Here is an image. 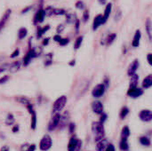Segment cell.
<instances>
[{"instance_id": "obj_28", "label": "cell", "mask_w": 152, "mask_h": 151, "mask_svg": "<svg viewBox=\"0 0 152 151\" xmlns=\"http://www.w3.org/2000/svg\"><path fill=\"white\" fill-rule=\"evenodd\" d=\"M28 34V30L26 28H20L19 29V32H18V37L19 39H23Z\"/></svg>"}, {"instance_id": "obj_3", "label": "cell", "mask_w": 152, "mask_h": 151, "mask_svg": "<svg viewBox=\"0 0 152 151\" xmlns=\"http://www.w3.org/2000/svg\"><path fill=\"white\" fill-rule=\"evenodd\" d=\"M52 145H53V141H52L51 136L48 134H45L40 141L39 149L42 151H47L51 149Z\"/></svg>"}, {"instance_id": "obj_43", "label": "cell", "mask_w": 152, "mask_h": 151, "mask_svg": "<svg viewBox=\"0 0 152 151\" xmlns=\"http://www.w3.org/2000/svg\"><path fill=\"white\" fill-rule=\"evenodd\" d=\"M102 116H101V118H100V123L101 124H103L104 122H105V120L107 119V115L106 114H104V113H102V114H101Z\"/></svg>"}, {"instance_id": "obj_27", "label": "cell", "mask_w": 152, "mask_h": 151, "mask_svg": "<svg viewBox=\"0 0 152 151\" xmlns=\"http://www.w3.org/2000/svg\"><path fill=\"white\" fill-rule=\"evenodd\" d=\"M140 143L142 146L149 147V146H151V140L148 137H146V136H142V137L140 138Z\"/></svg>"}, {"instance_id": "obj_24", "label": "cell", "mask_w": 152, "mask_h": 151, "mask_svg": "<svg viewBox=\"0 0 152 151\" xmlns=\"http://www.w3.org/2000/svg\"><path fill=\"white\" fill-rule=\"evenodd\" d=\"M16 100H17L18 102H20V103H21V104H23V105H25V106H28V104L31 103V102H30V100H29L28 98L23 97V96L18 97V98H16Z\"/></svg>"}, {"instance_id": "obj_44", "label": "cell", "mask_w": 152, "mask_h": 151, "mask_svg": "<svg viewBox=\"0 0 152 151\" xmlns=\"http://www.w3.org/2000/svg\"><path fill=\"white\" fill-rule=\"evenodd\" d=\"M75 127H76L75 124H73V123H70V124H69V133H74V132H75Z\"/></svg>"}, {"instance_id": "obj_19", "label": "cell", "mask_w": 152, "mask_h": 151, "mask_svg": "<svg viewBox=\"0 0 152 151\" xmlns=\"http://www.w3.org/2000/svg\"><path fill=\"white\" fill-rule=\"evenodd\" d=\"M111 9H112V4L110 3V4H108L106 5L104 14L102 15V17H103V22H104V23L107 21V20H108V18H109V16H110V14Z\"/></svg>"}, {"instance_id": "obj_57", "label": "cell", "mask_w": 152, "mask_h": 151, "mask_svg": "<svg viewBox=\"0 0 152 151\" xmlns=\"http://www.w3.org/2000/svg\"><path fill=\"white\" fill-rule=\"evenodd\" d=\"M99 2L101 4H104V3H106V0H99Z\"/></svg>"}, {"instance_id": "obj_22", "label": "cell", "mask_w": 152, "mask_h": 151, "mask_svg": "<svg viewBox=\"0 0 152 151\" xmlns=\"http://www.w3.org/2000/svg\"><path fill=\"white\" fill-rule=\"evenodd\" d=\"M130 136V129L128 126H124L121 132V138L122 139H128V137Z\"/></svg>"}, {"instance_id": "obj_31", "label": "cell", "mask_w": 152, "mask_h": 151, "mask_svg": "<svg viewBox=\"0 0 152 151\" xmlns=\"http://www.w3.org/2000/svg\"><path fill=\"white\" fill-rule=\"evenodd\" d=\"M116 37H117V34H115V33L110 34V35L107 37V39H106V44H107L108 45L111 44L114 42V40L116 39Z\"/></svg>"}, {"instance_id": "obj_30", "label": "cell", "mask_w": 152, "mask_h": 151, "mask_svg": "<svg viewBox=\"0 0 152 151\" xmlns=\"http://www.w3.org/2000/svg\"><path fill=\"white\" fill-rule=\"evenodd\" d=\"M67 115H68V112H65V113L63 114L62 117L61 116V119H60V122H59V125H61V127H64V126H65L66 121L68 120Z\"/></svg>"}, {"instance_id": "obj_48", "label": "cell", "mask_w": 152, "mask_h": 151, "mask_svg": "<svg viewBox=\"0 0 152 151\" xmlns=\"http://www.w3.org/2000/svg\"><path fill=\"white\" fill-rule=\"evenodd\" d=\"M19 53H20V51H19V49H16L12 53V55H11V57L12 58H14V57H17L18 55H19Z\"/></svg>"}, {"instance_id": "obj_14", "label": "cell", "mask_w": 152, "mask_h": 151, "mask_svg": "<svg viewBox=\"0 0 152 151\" xmlns=\"http://www.w3.org/2000/svg\"><path fill=\"white\" fill-rule=\"evenodd\" d=\"M109 142L106 139H102L99 142H97L96 144V150L97 151H105V150L107 149L108 145H109Z\"/></svg>"}, {"instance_id": "obj_52", "label": "cell", "mask_w": 152, "mask_h": 151, "mask_svg": "<svg viewBox=\"0 0 152 151\" xmlns=\"http://www.w3.org/2000/svg\"><path fill=\"white\" fill-rule=\"evenodd\" d=\"M0 151H9V147L8 146H3Z\"/></svg>"}, {"instance_id": "obj_17", "label": "cell", "mask_w": 152, "mask_h": 151, "mask_svg": "<svg viewBox=\"0 0 152 151\" xmlns=\"http://www.w3.org/2000/svg\"><path fill=\"white\" fill-rule=\"evenodd\" d=\"M20 61H14L13 63L9 65L8 70L11 73H15V72H17L20 69Z\"/></svg>"}, {"instance_id": "obj_36", "label": "cell", "mask_w": 152, "mask_h": 151, "mask_svg": "<svg viewBox=\"0 0 152 151\" xmlns=\"http://www.w3.org/2000/svg\"><path fill=\"white\" fill-rule=\"evenodd\" d=\"M89 11L88 10H85L84 12H83V19H84V21H87L89 20Z\"/></svg>"}, {"instance_id": "obj_5", "label": "cell", "mask_w": 152, "mask_h": 151, "mask_svg": "<svg viewBox=\"0 0 152 151\" xmlns=\"http://www.w3.org/2000/svg\"><path fill=\"white\" fill-rule=\"evenodd\" d=\"M105 90H106V87L104 86L103 84H99L97 85L92 91V95L95 98H100L102 97L104 93H105Z\"/></svg>"}, {"instance_id": "obj_21", "label": "cell", "mask_w": 152, "mask_h": 151, "mask_svg": "<svg viewBox=\"0 0 152 151\" xmlns=\"http://www.w3.org/2000/svg\"><path fill=\"white\" fill-rule=\"evenodd\" d=\"M119 148H120L121 150L128 151V150H129V145H128V142H127V140L126 139H121V142L119 143Z\"/></svg>"}, {"instance_id": "obj_38", "label": "cell", "mask_w": 152, "mask_h": 151, "mask_svg": "<svg viewBox=\"0 0 152 151\" xmlns=\"http://www.w3.org/2000/svg\"><path fill=\"white\" fill-rule=\"evenodd\" d=\"M76 7L77 8V9H84V7H85V4H84V3L82 2V1H77V3H76Z\"/></svg>"}, {"instance_id": "obj_29", "label": "cell", "mask_w": 152, "mask_h": 151, "mask_svg": "<svg viewBox=\"0 0 152 151\" xmlns=\"http://www.w3.org/2000/svg\"><path fill=\"white\" fill-rule=\"evenodd\" d=\"M14 122H15V119H14L13 115L12 114H8V116H7V117L5 119V125H12L14 124Z\"/></svg>"}, {"instance_id": "obj_55", "label": "cell", "mask_w": 152, "mask_h": 151, "mask_svg": "<svg viewBox=\"0 0 152 151\" xmlns=\"http://www.w3.org/2000/svg\"><path fill=\"white\" fill-rule=\"evenodd\" d=\"M48 42H49V38H46V39L44 40L43 44H44V45H46V44H48Z\"/></svg>"}, {"instance_id": "obj_18", "label": "cell", "mask_w": 152, "mask_h": 151, "mask_svg": "<svg viewBox=\"0 0 152 151\" xmlns=\"http://www.w3.org/2000/svg\"><path fill=\"white\" fill-rule=\"evenodd\" d=\"M152 85V75H149L147 76L143 82H142V87L145 88V89H149L151 86Z\"/></svg>"}, {"instance_id": "obj_20", "label": "cell", "mask_w": 152, "mask_h": 151, "mask_svg": "<svg viewBox=\"0 0 152 151\" xmlns=\"http://www.w3.org/2000/svg\"><path fill=\"white\" fill-rule=\"evenodd\" d=\"M139 82V76L137 74H134V76L131 77V81H130V87L129 88H135L138 85Z\"/></svg>"}, {"instance_id": "obj_41", "label": "cell", "mask_w": 152, "mask_h": 151, "mask_svg": "<svg viewBox=\"0 0 152 151\" xmlns=\"http://www.w3.org/2000/svg\"><path fill=\"white\" fill-rule=\"evenodd\" d=\"M9 65L10 64H3L2 66H0V74L4 71H5L8 68H9Z\"/></svg>"}, {"instance_id": "obj_13", "label": "cell", "mask_w": 152, "mask_h": 151, "mask_svg": "<svg viewBox=\"0 0 152 151\" xmlns=\"http://www.w3.org/2000/svg\"><path fill=\"white\" fill-rule=\"evenodd\" d=\"M45 17V10L43 9H40L37 12V13L35 14V17H34V23L37 24V23H40V22H43L44 21V19Z\"/></svg>"}, {"instance_id": "obj_26", "label": "cell", "mask_w": 152, "mask_h": 151, "mask_svg": "<svg viewBox=\"0 0 152 151\" xmlns=\"http://www.w3.org/2000/svg\"><path fill=\"white\" fill-rule=\"evenodd\" d=\"M145 27H146V30H147V33H148V36H149V38L150 40L151 39V19L149 18L146 21V24H145Z\"/></svg>"}, {"instance_id": "obj_23", "label": "cell", "mask_w": 152, "mask_h": 151, "mask_svg": "<svg viewBox=\"0 0 152 151\" xmlns=\"http://www.w3.org/2000/svg\"><path fill=\"white\" fill-rule=\"evenodd\" d=\"M50 28V26L49 25H46L45 27H44V28H38V29H37V38H40L48 29Z\"/></svg>"}, {"instance_id": "obj_10", "label": "cell", "mask_w": 152, "mask_h": 151, "mask_svg": "<svg viewBox=\"0 0 152 151\" xmlns=\"http://www.w3.org/2000/svg\"><path fill=\"white\" fill-rule=\"evenodd\" d=\"M92 109L94 113L101 115L103 113V105L100 101H95L92 103Z\"/></svg>"}, {"instance_id": "obj_15", "label": "cell", "mask_w": 152, "mask_h": 151, "mask_svg": "<svg viewBox=\"0 0 152 151\" xmlns=\"http://www.w3.org/2000/svg\"><path fill=\"white\" fill-rule=\"evenodd\" d=\"M103 17L102 14H98L94 20V23H93V29L94 30H96L102 24H103Z\"/></svg>"}, {"instance_id": "obj_33", "label": "cell", "mask_w": 152, "mask_h": 151, "mask_svg": "<svg viewBox=\"0 0 152 151\" xmlns=\"http://www.w3.org/2000/svg\"><path fill=\"white\" fill-rule=\"evenodd\" d=\"M128 113H129V109H128V108H126V107H124V108H122V109H121V111H120V118L121 119H124V118H126V116L128 115Z\"/></svg>"}, {"instance_id": "obj_12", "label": "cell", "mask_w": 152, "mask_h": 151, "mask_svg": "<svg viewBox=\"0 0 152 151\" xmlns=\"http://www.w3.org/2000/svg\"><path fill=\"white\" fill-rule=\"evenodd\" d=\"M139 64H140L139 61H138L137 59L134 60V61L130 64V66H129V68H128L127 75L130 76V77H132V76H134V74H136V70H137V69L139 68Z\"/></svg>"}, {"instance_id": "obj_42", "label": "cell", "mask_w": 152, "mask_h": 151, "mask_svg": "<svg viewBox=\"0 0 152 151\" xmlns=\"http://www.w3.org/2000/svg\"><path fill=\"white\" fill-rule=\"evenodd\" d=\"M121 11L118 9V12H116V14H115V17H114V19H115V20H119V19L121 18Z\"/></svg>"}, {"instance_id": "obj_9", "label": "cell", "mask_w": 152, "mask_h": 151, "mask_svg": "<svg viewBox=\"0 0 152 151\" xmlns=\"http://www.w3.org/2000/svg\"><path fill=\"white\" fill-rule=\"evenodd\" d=\"M143 93L142 89L135 87V88H129L128 92H127V95L132 97V98H138L140 96H142Z\"/></svg>"}, {"instance_id": "obj_46", "label": "cell", "mask_w": 152, "mask_h": 151, "mask_svg": "<svg viewBox=\"0 0 152 151\" xmlns=\"http://www.w3.org/2000/svg\"><path fill=\"white\" fill-rule=\"evenodd\" d=\"M28 148H29V144H28V143H25L24 145H22V146H21V149H20V150L21 151H28Z\"/></svg>"}, {"instance_id": "obj_54", "label": "cell", "mask_w": 152, "mask_h": 151, "mask_svg": "<svg viewBox=\"0 0 152 151\" xmlns=\"http://www.w3.org/2000/svg\"><path fill=\"white\" fill-rule=\"evenodd\" d=\"M78 28H79V20H76V29L78 30Z\"/></svg>"}, {"instance_id": "obj_2", "label": "cell", "mask_w": 152, "mask_h": 151, "mask_svg": "<svg viewBox=\"0 0 152 151\" xmlns=\"http://www.w3.org/2000/svg\"><path fill=\"white\" fill-rule=\"evenodd\" d=\"M67 97L62 95L61 97H59L53 103V113H59L61 110L63 109V108L65 107V105L67 104Z\"/></svg>"}, {"instance_id": "obj_25", "label": "cell", "mask_w": 152, "mask_h": 151, "mask_svg": "<svg viewBox=\"0 0 152 151\" xmlns=\"http://www.w3.org/2000/svg\"><path fill=\"white\" fill-rule=\"evenodd\" d=\"M31 115V122H30V127L32 130H35L37 127V115L36 112L34 111L33 113L30 114Z\"/></svg>"}, {"instance_id": "obj_37", "label": "cell", "mask_w": 152, "mask_h": 151, "mask_svg": "<svg viewBox=\"0 0 152 151\" xmlns=\"http://www.w3.org/2000/svg\"><path fill=\"white\" fill-rule=\"evenodd\" d=\"M69 38H61V39L59 41V44H60L61 45L64 46V45L68 44V43H69Z\"/></svg>"}, {"instance_id": "obj_39", "label": "cell", "mask_w": 152, "mask_h": 151, "mask_svg": "<svg viewBox=\"0 0 152 151\" xmlns=\"http://www.w3.org/2000/svg\"><path fill=\"white\" fill-rule=\"evenodd\" d=\"M53 13L54 14H65L66 12L64 10H62V9H54Z\"/></svg>"}, {"instance_id": "obj_35", "label": "cell", "mask_w": 152, "mask_h": 151, "mask_svg": "<svg viewBox=\"0 0 152 151\" xmlns=\"http://www.w3.org/2000/svg\"><path fill=\"white\" fill-rule=\"evenodd\" d=\"M53 7H47L45 10V15H48V16H50V15H52L53 13Z\"/></svg>"}, {"instance_id": "obj_45", "label": "cell", "mask_w": 152, "mask_h": 151, "mask_svg": "<svg viewBox=\"0 0 152 151\" xmlns=\"http://www.w3.org/2000/svg\"><path fill=\"white\" fill-rule=\"evenodd\" d=\"M105 151H116V150H115V147L113 144H109Z\"/></svg>"}, {"instance_id": "obj_16", "label": "cell", "mask_w": 152, "mask_h": 151, "mask_svg": "<svg viewBox=\"0 0 152 151\" xmlns=\"http://www.w3.org/2000/svg\"><path fill=\"white\" fill-rule=\"evenodd\" d=\"M141 37H142V33H141V30L140 29H137L135 34H134V39H133V42H132V45L134 47H138L140 45V41H141Z\"/></svg>"}, {"instance_id": "obj_4", "label": "cell", "mask_w": 152, "mask_h": 151, "mask_svg": "<svg viewBox=\"0 0 152 151\" xmlns=\"http://www.w3.org/2000/svg\"><path fill=\"white\" fill-rule=\"evenodd\" d=\"M82 147V142L76 138L75 136L71 137L69 144H68V151H79Z\"/></svg>"}, {"instance_id": "obj_34", "label": "cell", "mask_w": 152, "mask_h": 151, "mask_svg": "<svg viewBox=\"0 0 152 151\" xmlns=\"http://www.w3.org/2000/svg\"><path fill=\"white\" fill-rule=\"evenodd\" d=\"M66 18H67V22L68 23H72V22H74V15L73 14H71V13H67V15H66Z\"/></svg>"}, {"instance_id": "obj_50", "label": "cell", "mask_w": 152, "mask_h": 151, "mask_svg": "<svg viewBox=\"0 0 152 151\" xmlns=\"http://www.w3.org/2000/svg\"><path fill=\"white\" fill-rule=\"evenodd\" d=\"M53 39H54V41H56V42H59V41L61 39V36H60V35H56V36H54Z\"/></svg>"}, {"instance_id": "obj_47", "label": "cell", "mask_w": 152, "mask_h": 151, "mask_svg": "<svg viewBox=\"0 0 152 151\" xmlns=\"http://www.w3.org/2000/svg\"><path fill=\"white\" fill-rule=\"evenodd\" d=\"M64 29V26L63 25H59L58 28H57V33L58 35H60V33H61Z\"/></svg>"}, {"instance_id": "obj_49", "label": "cell", "mask_w": 152, "mask_h": 151, "mask_svg": "<svg viewBox=\"0 0 152 151\" xmlns=\"http://www.w3.org/2000/svg\"><path fill=\"white\" fill-rule=\"evenodd\" d=\"M147 60H148V62L150 65H152V54L151 53H149L147 55Z\"/></svg>"}, {"instance_id": "obj_7", "label": "cell", "mask_w": 152, "mask_h": 151, "mask_svg": "<svg viewBox=\"0 0 152 151\" xmlns=\"http://www.w3.org/2000/svg\"><path fill=\"white\" fill-rule=\"evenodd\" d=\"M38 54H39V53L37 52L36 49H31V50H29V52L27 53V55H26V56L24 57V59H23V65H24V66H28V63L31 61V60H32L33 58L37 57Z\"/></svg>"}, {"instance_id": "obj_1", "label": "cell", "mask_w": 152, "mask_h": 151, "mask_svg": "<svg viewBox=\"0 0 152 151\" xmlns=\"http://www.w3.org/2000/svg\"><path fill=\"white\" fill-rule=\"evenodd\" d=\"M92 131L94 135V141L97 142L101 140H102L105 136V130L103 124H101L100 122H94L92 124Z\"/></svg>"}, {"instance_id": "obj_40", "label": "cell", "mask_w": 152, "mask_h": 151, "mask_svg": "<svg viewBox=\"0 0 152 151\" xmlns=\"http://www.w3.org/2000/svg\"><path fill=\"white\" fill-rule=\"evenodd\" d=\"M9 76H4L3 77H1L0 78V85H2V84H4V83H6L8 80H9Z\"/></svg>"}, {"instance_id": "obj_6", "label": "cell", "mask_w": 152, "mask_h": 151, "mask_svg": "<svg viewBox=\"0 0 152 151\" xmlns=\"http://www.w3.org/2000/svg\"><path fill=\"white\" fill-rule=\"evenodd\" d=\"M61 119V115L60 113H54L49 125H48V130L49 131H53L58 125H59V122Z\"/></svg>"}, {"instance_id": "obj_56", "label": "cell", "mask_w": 152, "mask_h": 151, "mask_svg": "<svg viewBox=\"0 0 152 151\" xmlns=\"http://www.w3.org/2000/svg\"><path fill=\"white\" fill-rule=\"evenodd\" d=\"M69 65H70V66H74V65H75V61H74V60L71 61L69 62Z\"/></svg>"}, {"instance_id": "obj_8", "label": "cell", "mask_w": 152, "mask_h": 151, "mask_svg": "<svg viewBox=\"0 0 152 151\" xmlns=\"http://www.w3.org/2000/svg\"><path fill=\"white\" fill-rule=\"evenodd\" d=\"M139 117L143 122H151L152 120V112L148 109L142 110L139 114Z\"/></svg>"}, {"instance_id": "obj_53", "label": "cell", "mask_w": 152, "mask_h": 151, "mask_svg": "<svg viewBox=\"0 0 152 151\" xmlns=\"http://www.w3.org/2000/svg\"><path fill=\"white\" fill-rule=\"evenodd\" d=\"M18 131H19V125H15L12 129V133H16Z\"/></svg>"}, {"instance_id": "obj_32", "label": "cell", "mask_w": 152, "mask_h": 151, "mask_svg": "<svg viewBox=\"0 0 152 151\" xmlns=\"http://www.w3.org/2000/svg\"><path fill=\"white\" fill-rule=\"evenodd\" d=\"M83 39H84L83 36H78V37L77 38V40H76V42H75V44H74V48H75L76 50H77V49L81 46L82 42H83Z\"/></svg>"}, {"instance_id": "obj_11", "label": "cell", "mask_w": 152, "mask_h": 151, "mask_svg": "<svg viewBox=\"0 0 152 151\" xmlns=\"http://www.w3.org/2000/svg\"><path fill=\"white\" fill-rule=\"evenodd\" d=\"M11 14H12V10H11V9H7V10L5 11V12L4 13V15L2 16V18H1V20H0V32H1V30L4 28V26H5L6 22L8 21V20H9Z\"/></svg>"}, {"instance_id": "obj_51", "label": "cell", "mask_w": 152, "mask_h": 151, "mask_svg": "<svg viewBox=\"0 0 152 151\" xmlns=\"http://www.w3.org/2000/svg\"><path fill=\"white\" fill-rule=\"evenodd\" d=\"M35 150H36V145H35V144L29 145V148H28V151H35Z\"/></svg>"}]
</instances>
